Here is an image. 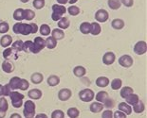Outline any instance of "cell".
<instances>
[{
	"label": "cell",
	"mask_w": 147,
	"mask_h": 118,
	"mask_svg": "<svg viewBox=\"0 0 147 118\" xmlns=\"http://www.w3.org/2000/svg\"><path fill=\"white\" fill-rule=\"evenodd\" d=\"M12 30L15 34H20V35H30L32 34V23L26 24L22 23V22H17L16 24L13 25Z\"/></svg>",
	"instance_id": "1"
},
{
	"label": "cell",
	"mask_w": 147,
	"mask_h": 118,
	"mask_svg": "<svg viewBox=\"0 0 147 118\" xmlns=\"http://www.w3.org/2000/svg\"><path fill=\"white\" fill-rule=\"evenodd\" d=\"M36 105L32 100H27L24 103V111L23 114L25 118H34L35 116Z\"/></svg>",
	"instance_id": "2"
},
{
	"label": "cell",
	"mask_w": 147,
	"mask_h": 118,
	"mask_svg": "<svg viewBox=\"0 0 147 118\" xmlns=\"http://www.w3.org/2000/svg\"><path fill=\"white\" fill-rule=\"evenodd\" d=\"M9 97H11L12 107L15 109H19L22 107V105H23V99L25 97L24 95H22L16 91H11Z\"/></svg>",
	"instance_id": "3"
},
{
	"label": "cell",
	"mask_w": 147,
	"mask_h": 118,
	"mask_svg": "<svg viewBox=\"0 0 147 118\" xmlns=\"http://www.w3.org/2000/svg\"><path fill=\"white\" fill-rule=\"evenodd\" d=\"M45 47H46L45 40H44L42 37H35L34 41L32 42V46H30V53H33V54H37L41 50H43Z\"/></svg>",
	"instance_id": "4"
},
{
	"label": "cell",
	"mask_w": 147,
	"mask_h": 118,
	"mask_svg": "<svg viewBox=\"0 0 147 118\" xmlns=\"http://www.w3.org/2000/svg\"><path fill=\"white\" fill-rule=\"evenodd\" d=\"M67 12V9L63 5H53L52 6V14L51 18L53 21L58 22L63 17V15Z\"/></svg>",
	"instance_id": "5"
},
{
	"label": "cell",
	"mask_w": 147,
	"mask_h": 118,
	"mask_svg": "<svg viewBox=\"0 0 147 118\" xmlns=\"http://www.w3.org/2000/svg\"><path fill=\"white\" fill-rule=\"evenodd\" d=\"M95 97V93L91 89L86 88L79 92V98L83 102H91Z\"/></svg>",
	"instance_id": "6"
},
{
	"label": "cell",
	"mask_w": 147,
	"mask_h": 118,
	"mask_svg": "<svg viewBox=\"0 0 147 118\" xmlns=\"http://www.w3.org/2000/svg\"><path fill=\"white\" fill-rule=\"evenodd\" d=\"M134 60L130 55H123L119 58V64L123 68H129L133 65Z\"/></svg>",
	"instance_id": "7"
},
{
	"label": "cell",
	"mask_w": 147,
	"mask_h": 118,
	"mask_svg": "<svg viewBox=\"0 0 147 118\" xmlns=\"http://www.w3.org/2000/svg\"><path fill=\"white\" fill-rule=\"evenodd\" d=\"M147 51V45L144 41H139L134 45V52L137 55H143Z\"/></svg>",
	"instance_id": "8"
},
{
	"label": "cell",
	"mask_w": 147,
	"mask_h": 118,
	"mask_svg": "<svg viewBox=\"0 0 147 118\" xmlns=\"http://www.w3.org/2000/svg\"><path fill=\"white\" fill-rule=\"evenodd\" d=\"M108 18H109L108 12L105 10H104V9H101V10H98L96 11L95 19L96 21L100 22V23H105V22L108 20Z\"/></svg>",
	"instance_id": "9"
},
{
	"label": "cell",
	"mask_w": 147,
	"mask_h": 118,
	"mask_svg": "<svg viewBox=\"0 0 147 118\" xmlns=\"http://www.w3.org/2000/svg\"><path fill=\"white\" fill-rule=\"evenodd\" d=\"M71 95H72V92H71V90L68 88L61 89L58 93V98H59V100H61V101L69 100Z\"/></svg>",
	"instance_id": "10"
},
{
	"label": "cell",
	"mask_w": 147,
	"mask_h": 118,
	"mask_svg": "<svg viewBox=\"0 0 147 118\" xmlns=\"http://www.w3.org/2000/svg\"><path fill=\"white\" fill-rule=\"evenodd\" d=\"M116 61V56L113 52H106L102 57V63L105 65H111L115 63Z\"/></svg>",
	"instance_id": "11"
},
{
	"label": "cell",
	"mask_w": 147,
	"mask_h": 118,
	"mask_svg": "<svg viewBox=\"0 0 147 118\" xmlns=\"http://www.w3.org/2000/svg\"><path fill=\"white\" fill-rule=\"evenodd\" d=\"M28 97L30 99H33V100H38L43 97V93L39 89H32L28 93Z\"/></svg>",
	"instance_id": "12"
},
{
	"label": "cell",
	"mask_w": 147,
	"mask_h": 118,
	"mask_svg": "<svg viewBox=\"0 0 147 118\" xmlns=\"http://www.w3.org/2000/svg\"><path fill=\"white\" fill-rule=\"evenodd\" d=\"M118 108H119V111L123 113L124 114H126V115H130V114L133 113L132 107H131L130 105H128L127 103H125V102H121V103H119Z\"/></svg>",
	"instance_id": "13"
},
{
	"label": "cell",
	"mask_w": 147,
	"mask_h": 118,
	"mask_svg": "<svg viewBox=\"0 0 147 118\" xmlns=\"http://www.w3.org/2000/svg\"><path fill=\"white\" fill-rule=\"evenodd\" d=\"M12 43V37L11 35H3L0 39V45L4 48L9 47Z\"/></svg>",
	"instance_id": "14"
},
{
	"label": "cell",
	"mask_w": 147,
	"mask_h": 118,
	"mask_svg": "<svg viewBox=\"0 0 147 118\" xmlns=\"http://www.w3.org/2000/svg\"><path fill=\"white\" fill-rule=\"evenodd\" d=\"M89 110L93 113H99L104 110V105H102V103H100V102H97V101L93 102V103L90 104Z\"/></svg>",
	"instance_id": "15"
},
{
	"label": "cell",
	"mask_w": 147,
	"mask_h": 118,
	"mask_svg": "<svg viewBox=\"0 0 147 118\" xmlns=\"http://www.w3.org/2000/svg\"><path fill=\"white\" fill-rule=\"evenodd\" d=\"M20 81H21V79H20L19 77H11V79H10V82L8 83L9 86L11 87V91H15V90L19 89Z\"/></svg>",
	"instance_id": "16"
},
{
	"label": "cell",
	"mask_w": 147,
	"mask_h": 118,
	"mask_svg": "<svg viewBox=\"0 0 147 118\" xmlns=\"http://www.w3.org/2000/svg\"><path fill=\"white\" fill-rule=\"evenodd\" d=\"M73 74H74V76L77 77H83L84 76H86V69L84 66H82V65H77V66L74 67Z\"/></svg>",
	"instance_id": "17"
},
{
	"label": "cell",
	"mask_w": 147,
	"mask_h": 118,
	"mask_svg": "<svg viewBox=\"0 0 147 118\" xmlns=\"http://www.w3.org/2000/svg\"><path fill=\"white\" fill-rule=\"evenodd\" d=\"M125 99V103H127L128 105H130V106H134L136 103H138V101L140 100V97L139 95H136V94H131L129 95H127V97L124 98Z\"/></svg>",
	"instance_id": "18"
},
{
	"label": "cell",
	"mask_w": 147,
	"mask_h": 118,
	"mask_svg": "<svg viewBox=\"0 0 147 118\" xmlns=\"http://www.w3.org/2000/svg\"><path fill=\"white\" fill-rule=\"evenodd\" d=\"M108 97H109V95H108V93L107 92H105V91H100V92H98L96 94L94 98H96V101L97 102H100V103L102 104Z\"/></svg>",
	"instance_id": "19"
},
{
	"label": "cell",
	"mask_w": 147,
	"mask_h": 118,
	"mask_svg": "<svg viewBox=\"0 0 147 118\" xmlns=\"http://www.w3.org/2000/svg\"><path fill=\"white\" fill-rule=\"evenodd\" d=\"M145 111V105L142 100H139L138 103H136L132 108V111L136 113H142Z\"/></svg>",
	"instance_id": "20"
},
{
	"label": "cell",
	"mask_w": 147,
	"mask_h": 118,
	"mask_svg": "<svg viewBox=\"0 0 147 118\" xmlns=\"http://www.w3.org/2000/svg\"><path fill=\"white\" fill-rule=\"evenodd\" d=\"M109 79L106 77H99L98 79H96V85L98 87H101V88H105V87H107L109 85Z\"/></svg>",
	"instance_id": "21"
},
{
	"label": "cell",
	"mask_w": 147,
	"mask_h": 118,
	"mask_svg": "<svg viewBox=\"0 0 147 118\" xmlns=\"http://www.w3.org/2000/svg\"><path fill=\"white\" fill-rule=\"evenodd\" d=\"M90 25H91L90 33H91L92 35L97 36L102 32V27H101V26H100L99 23H97V22H93V23H90Z\"/></svg>",
	"instance_id": "22"
},
{
	"label": "cell",
	"mask_w": 147,
	"mask_h": 118,
	"mask_svg": "<svg viewBox=\"0 0 147 118\" xmlns=\"http://www.w3.org/2000/svg\"><path fill=\"white\" fill-rule=\"evenodd\" d=\"M47 82H48V85L51 86V87H55L57 86L59 83H60V77L56 75H51L48 77V80H47Z\"/></svg>",
	"instance_id": "23"
},
{
	"label": "cell",
	"mask_w": 147,
	"mask_h": 118,
	"mask_svg": "<svg viewBox=\"0 0 147 118\" xmlns=\"http://www.w3.org/2000/svg\"><path fill=\"white\" fill-rule=\"evenodd\" d=\"M51 37H53L56 41L62 40L65 38V32L64 30H62L60 29H55L51 31Z\"/></svg>",
	"instance_id": "24"
},
{
	"label": "cell",
	"mask_w": 147,
	"mask_h": 118,
	"mask_svg": "<svg viewBox=\"0 0 147 118\" xmlns=\"http://www.w3.org/2000/svg\"><path fill=\"white\" fill-rule=\"evenodd\" d=\"M1 68H2V70L4 71L5 73L10 74V73H11L12 71L14 70V65L12 64V63H11L10 61H3V63H2Z\"/></svg>",
	"instance_id": "25"
},
{
	"label": "cell",
	"mask_w": 147,
	"mask_h": 118,
	"mask_svg": "<svg viewBox=\"0 0 147 118\" xmlns=\"http://www.w3.org/2000/svg\"><path fill=\"white\" fill-rule=\"evenodd\" d=\"M124 21L123 19H114L113 21L111 22V26L113 27L114 29H117V30H121L123 29L124 27Z\"/></svg>",
	"instance_id": "26"
},
{
	"label": "cell",
	"mask_w": 147,
	"mask_h": 118,
	"mask_svg": "<svg viewBox=\"0 0 147 118\" xmlns=\"http://www.w3.org/2000/svg\"><path fill=\"white\" fill-rule=\"evenodd\" d=\"M70 26V22L67 17H62L60 20L58 21V27L62 30L68 29Z\"/></svg>",
	"instance_id": "27"
},
{
	"label": "cell",
	"mask_w": 147,
	"mask_h": 118,
	"mask_svg": "<svg viewBox=\"0 0 147 118\" xmlns=\"http://www.w3.org/2000/svg\"><path fill=\"white\" fill-rule=\"evenodd\" d=\"M44 79V76L42 75L41 73H33L32 77H30V80H32V82L33 84H40Z\"/></svg>",
	"instance_id": "28"
},
{
	"label": "cell",
	"mask_w": 147,
	"mask_h": 118,
	"mask_svg": "<svg viewBox=\"0 0 147 118\" xmlns=\"http://www.w3.org/2000/svg\"><path fill=\"white\" fill-rule=\"evenodd\" d=\"M46 43V47H48L49 49H54L57 46V41L51 36H48V38L45 40Z\"/></svg>",
	"instance_id": "29"
},
{
	"label": "cell",
	"mask_w": 147,
	"mask_h": 118,
	"mask_svg": "<svg viewBox=\"0 0 147 118\" xmlns=\"http://www.w3.org/2000/svg\"><path fill=\"white\" fill-rule=\"evenodd\" d=\"M67 114L68 118H78L80 116V111L78 110L77 108L71 107L67 110Z\"/></svg>",
	"instance_id": "30"
},
{
	"label": "cell",
	"mask_w": 147,
	"mask_h": 118,
	"mask_svg": "<svg viewBox=\"0 0 147 118\" xmlns=\"http://www.w3.org/2000/svg\"><path fill=\"white\" fill-rule=\"evenodd\" d=\"M90 29H91V25L88 22H84L80 25V31L84 35L90 33Z\"/></svg>",
	"instance_id": "31"
},
{
	"label": "cell",
	"mask_w": 147,
	"mask_h": 118,
	"mask_svg": "<svg viewBox=\"0 0 147 118\" xmlns=\"http://www.w3.org/2000/svg\"><path fill=\"white\" fill-rule=\"evenodd\" d=\"M23 13H24V10L23 9H16L13 12V19L16 20L17 22H21L22 20H24V17H23Z\"/></svg>",
	"instance_id": "32"
},
{
	"label": "cell",
	"mask_w": 147,
	"mask_h": 118,
	"mask_svg": "<svg viewBox=\"0 0 147 118\" xmlns=\"http://www.w3.org/2000/svg\"><path fill=\"white\" fill-rule=\"evenodd\" d=\"M133 93H134L133 88H131L130 86H125V87H123V88H121L120 95L123 98H125L127 95L133 94Z\"/></svg>",
	"instance_id": "33"
},
{
	"label": "cell",
	"mask_w": 147,
	"mask_h": 118,
	"mask_svg": "<svg viewBox=\"0 0 147 118\" xmlns=\"http://www.w3.org/2000/svg\"><path fill=\"white\" fill-rule=\"evenodd\" d=\"M39 31H40V34L43 36H49L51 32V27H49V25L43 24L42 26L39 27Z\"/></svg>",
	"instance_id": "34"
},
{
	"label": "cell",
	"mask_w": 147,
	"mask_h": 118,
	"mask_svg": "<svg viewBox=\"0 0 147 118\" xmlns=\"http://www.w3.org/2000/svg\"><path fill=\"white\" fill-rule=\"evenodd\" d=\"M108 7L111 9V10H119L121 6V0H108L107 1Z\"/></svg>",
	"instance_id": "35"
},
{
	"label": "cell",
	"mask_w": 147,
	"mask_h": 118,
	"mask_svg": "<svg viewBox=\"0 0 147 118\" xmlns=\"http://www.w3.org/2000/svg\"><path fill=\"white\" fill-rule=\"evenodd\" d=\"M23 17H24V20L30 21L35 17V12L32 10H30V9H27V10H24Z\"/></svg>",
	"instance_id": "36"
},
{
	"label": "cell",
	"mask_w": 147,
	"mask_h": 118,
	"mask_svg": "<svg viewBox=\"0 0 147 118\" xmlns=\"http://www.w3.org/2000/svg\"><path fill=\"white\" fill-rule=\"evenodd\" d=\"M121 86H123V81H121V79H114L111 81V88H112V90H115V91H117V90L121 88Z\"/></svg>",
	"instance_id": "37"
},
{
	"label": "cell",
	"mask_w": 147,
	"mask_h": 118,
	"mask_svg": "<svg viewBox=\"0 0 147 118\" xmlns=\"http://www.w3.org/2000/svg\"><path fill=\"white\" fill-rule=\"evenodd\" d=\"M67 11L71 15V16H77V15L81 12L80 8L77 7V6H74V5L73 6H70V7L67 10Z\"/></svg>",
	"instance_id": "38"
},
{
	"label": "cell",
	"mask_w": 147,
	"mask_h": 118,
	"mask_svg": "<svg viewBox=\"0 0 147 118\" xmlns=\"http://www.w3.org/2000/svg\"><path fill=\"white\" fill-rule=\"evenodd\" d=\"M11 48L15 51H22L23 50V42H22L21 40L15 41L13 43H12Z\"/></svg>",
	"instance_id": "39"
},
{
	"label": "cell",
	"mask_w": 147,
	"mask_h": 118,
	"mask_svg": "<svg viewBox=\"0 0 147 118\" xmlns=\"http://www.w3.org/2000/svg\"><path fill=\"white\" fill-rule=\"evenodd\" d=\"M32 6L36 10H41L45 7V0H33Z\"/></svg>",
	"instance_id": "40"
},
{
	"label": "cell",
	"mask_w": 147,
	"mask_h": 118,
	"mask_svg": "<svg viewBox=\"0 0 147 118\" xmlns=\"http://www.w3.org/2000/svg\"><path fill=\"white\" fill-rule=\"evenodd\" d=\"M9 29H10V26L7 22H1L0 23V34H6Z\"/></svg>",
	"instance_id": "41"
},
{
	"label": "cell",
	"mask_w": 147,
	"mask_h": 118,
	"mask_svg": "<svg viewBox=\"0 0 147 118\" xmlns=\"http://www.w3.org/2000/svg\"><path fill=\"white\" fill-rule=\"evenodd\" d=\"M0 109H2L3 111H8L9 104H8V101H7V99L5 98V97H0Z\"/></svg>",
	"instance_id": "42"
},
{
	"label": "cell",
	"mask_w": 147,
	"mask_h": 118,
	"mask_svg": "<svg viewBox=\"0 0 147 118\" xmlns=\"http://www.w3.org/2000/svg\"><path fill=\"white\" fill-rule=\"evenodd\" d=\"M102 105H104V107L107 108V110H110V109L114 108V106H115V101H114L112 98L108 97V98L106 99V100L104 102V103H102Z\"/></svg>",
	"instance_id": "43"
},
{
	"label": "cell",
	"mask_w": 147,
	"mask_h": 118,
	"mask_svg": "<svg viewBox=\"0 0 147 118\" xmlns=\"http://www.w3.org/2000/svg\"><path fill=\"white\" fill-rule=\"evenodd\" d=\"M51 118H65V113L61 110H55L52 111Z\"/></svg>",
	"instance_id": "44"
},
{
	"label": "cell",
	"mask_w": 147,
	"mask_h": 118,
	"mask_svg": "<svg viewBox=\"0 0 147 118\" xmlns=\"http://www.w3.org/2000/svg\"><path fill=\"white\" fill-rule=\"evenodd\" d=\"M11 56H14L13 54V49L12 48H10V47H7L3 52V57H4L6 60H8V59H10Z\"/></svg>",
	"instance_id": "45"
},
{
	"label": "cell",
	"mask_w": 147,
	"mask_h": 118,
	"mask_svg": "<svg viewBox=\"0 0 147 118\" xmlns=\"http://www.w3.org/2000/svg\"><path fill=\"white\" fill-rule=\"evenodd\" d=\"M30 87V83L28 81L27 79H21V81H20V85H19V89L21 91H26L28 90V88Z\"/></svg>",
	"instance_id": "46"
},
{
	"label": "cell",
	"mask_w": 147,
	"mask_h": 118,
	"mask_svg": "<svg viewBox=\"0 0 147 118\" xmlns=\"http://www.w3.org/2000/svg\"><path fill=\"white\" fill-rule=\"evenodd\" d=\"M32 45V41H26L23 43V51H25L26 53L30 52V46Z\"/></svg>",
	"instance_id": "47"
},
{
	"label": "cell",
	"mask_w": 147,
	"mask_h": 118,
	"mask_svg": "<svg viewBox=\"0 0 147 118\" xmlns=\"http://www.w3.org/2000/svg\"><path fill=\"white\" fill-rule=\"evenodd\" d=\"M11 92V87L9 86V84L3 85V97H9Z\"/></svg>",
	"instance_id": "48"
},
{
	"label": "cell",
	"mask_w": 147,
	"mask_h": 118,
	"mask_svg": "<svg viewBox=\"0 0 147 118\" xmlns=\"http://www.w3.org/2000/svg\"><path fill=\"white\" fill-rule=\"evenodd\" d=\"M102 118H113V111L111 110H105L102 111Z\"/></svg>",
	"instance_id": "49"
},
{
	"label": "cell",
	"mask_w": 147,
	"mask_h": 118,
	"mask_svg": "<svg viewBox=\"0 0 147 118\" xmlns=\"http://www.w3.org/2000/svg\"><path fill=\"white\" fill-rule=\"evenodd\" d=\"M113 118H127V115L120 111H116L113 113Z\"/></svg>",
	"instance_id": "50"
},
{
	"label": "cell",
	"mask_w": 147,
	"mask_h": 118,
	"mask_svg": "<svg viewBox=\"0 0 147 118\" xmlns=\"http://www.w3.org/2000/svg\"><path fill=\"white\" fill-rule=\"evenodd\" d=\"M121 3L127 8L132 7L134 5V0H121Z\"/></svg>",
	"instance_id": "51"
},
{
	"label": "cell",
	"mask_w": 147,
	"mask_h": 118,
	"mask_svg": "<svg viewBox=\"0 0 147 118\" xmlns=\"http://www.w3.org/2000/svg\"><path fill=\"white\" fill-rule=\"evenodd\" d=\"M32 34H35L37 31H38V27L35 23H32Z\"/></svg>",
	"instance_id": "52"
},
{
	"label": "cell",
	"mask_w": 147,
	"mask_h": 118,
	"mask_svg": "<svg viewBox=\"0 0 147 118\" xmlns=\"http://www.w3.org/2000/svg\"><path fill=\"white\" fill-rule=\"evenodd\" d=\"M34 118H49V116L46 113H38L34 116Z\"/></svg>",
	"instance_id": "53"
},
{
	"label": "cell",
	"mask_w": 147,
	"mask_h": 118,
	"mask_svg": "<svg viewBox=\"0 0 147 118\" xmlns=\"http://www.w3.org/2000/svg\"><path fill=\"white\" fill-rule=\"evenodd\" d=\"M6 114H7V111H3L2 109H0V118H5Z\"/></svg>",
	"instance_id": "54"
},
{
	"label": "cell",
	"mask_w": 147,
	"mask_h": 118,
	"mask_svg": "<svg viewBox=\"0 0 147 118\" xmlns=\"http://www.w3.org/2000/svg\"><path fill=\"white\" fill-rule=\"evenodd\" d=\"M10 118H22V116L20 115L19 113H12L11 115L10 116Z\"/></svg>",
	"instance_id": "55"
},
{
	"label": "cell",
	"mask_w": 147,
	"mask_h": 118,
	"mask_svg": "<svg viewBox=\"0 0 147 118\" xmlns=\"http://www.w3.org/2000/svg\"><path fill=\"white\" fill-rule=\"evenodd\" d=\"M57 2L61 5H65L68 2V0H57Z\"/></svg>",
	"instance_id": "56"
},
{
	"label": "cell",
	"mask_w": 147,
	"mask_h": 118,
	"mask_svg": "<svg viewBox=\"0 0 147 118\" xmlns=\"http://www.w3.org/2000/svg\"><path fill=\"white\" fill-rule=\"evenodd\" d=\"M0 97H3V85L0 84Z\"/></svg>",
	"instance_id": "57"
},
{
	"label": "cell",
	"mask_w": 147,
	"mask_h": 118,
	"mask_svg": "<svg viewBox=\"0 0 147 118\" xmlns=\"http://www.w3.org/2000/svg\"><path fill=\"white\" fill-rule=\"evenodd\" d=\"M78 1V0H68V3H69V4H71V5H73V4H75V3H76Z\"/></svg>",
	"instance_id": "58"
},
{
	"label": "cell",
	"mask_w": 147,
	"mask_h": 118,
	"mask_svg": "<svg viewBox=\"0 0 147 118\" xmlns=\"http://www.w3.org/2000/svg\"><path fill=\"white\" fill-rule=\"evenodd\" d=\"M20 1H21L22 3H27V2H29L30 0H20Z\"/></svg>",
	"instance_id": "59"
}]
</instances>
